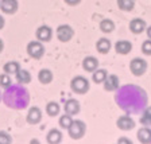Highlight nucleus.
<instances>
[{
    "label": "nucleus",
    "mask_w": 151,
    "mask_h": 144,
    "mask_svg": "<svg viewBox=\"0 0 151 144\" xmlns=\"http://www.w3.org/2000/svg\"><path fill=\"white\" fill-rule=\"evenodd\" d=\"M85 132H86V124L82 120H73L70 127L68 128V133L72 139L78 140V139L84 138Z\"/></svg>",
    "instance_id": "f257e3e1"
},
{
    "label": "nucleus",
    "mask_w": 151,
    "mask_h": 144,
    "mask_svg": "<svg viewBox=\"0 0 151 144\" xmlns=\"http://www.w3.org/2000/svg\"><path fill=\"white\" fill-rule=\"evenodd\" d=\"M70 88L77 94H85L89 90L91 85H89V81L85 78V77L77 75V77H74V78L72 80V82H70Z\"/></svg>",
    "instance_id": "f03ea898"
},
{
    "label": "nucleus",
    "mask_w": 151,
    "mask_h": 144,
    "mask_svg": "<svg viewBox=\"0 0 151 144\" xmlns=\"http://www.w3.org/2000/svg\"><path fill=\"white\" fill-rule=\"evenodd\" d=\"M27 53L28 55L34 58V59H41L45 54V47L42 42L39 41H32L27 44Z\"/></svg>",
    "instance_id": "7ed1b4c3"
},
{
    "label": "nucleus",
    "mask_w": 151,
    "mask_h": 144,
    "mask_svg": "<svg viewBox=\"0 0 151 144\" xmlns=\"http://www.w3.org/2000/svg\"><path fill=\"white\" fill-rule=\"evenodd\" d=\"M129 70L134 75H143L147 72V62L142 58H134L129 62Z\"/></svg>",
    "instance_id": "20e7f679"
},
{
    "label": "nucleus",
    "mask_w": 151,
    "mask_h": 144,
    "mask_svg": "<svg viewBox=\"0 0 151 144\" xmlns=\"http://www.w3.org/2000/svg\"><path fill=\"white\" fill-rule=\"evenodd\" d=\"M57 38H58V41L61 42H69L73 37H74V30L70 27L69 24H61L57 27Z\"/></svg>",
    "instance_id": "39448f33"
},
{
    "label": "nucleus",
    "mask_w": 151,
    "mask_h": 144,
    "mask_svg": "<svg viewBox=\"0 0 151 144\" xmlns=\"http://www.w3.org/2000/svg\"><path fill=\"white\" fill-rule=\"evenodd\" d=\"M116 125H117V128L122 129V131H131V129L135 128L136 123H135V120L132 119V117L124 115V116H120L119 119H117Z\"/></svg>",
    "instance_id": "423d86ee"
},
{
    "label": "nucleus",
    "mask_w": 151,
    "mask_h": 144,
    "mask_svg": "<svg viewBox=\"0 0 151 144\" xmlns=\"http://www.w3.org/2000/svg\"><path fill=\"white\" fill-rule=\"evenodd\" d=\"M28 124L31 125H35V124H39L42 120V110L39 109L38 107H31L28 109V113H27V117H26Z\"/></svg>",
    "instance_id": "0eeeda50"
},
{
    "label": "nucleus",
    "mask_w": 151,
    "mask_h": 144,
    "mask_svg": "<svg viewBox=\"0 0 151 144\" xmlns=\"http://www.w3.org/2000/svg\"><path fill=\"white\" fill-rule=\"evenodd\" d=\"M35 35L39 42H49L53 37V30L49 26H41V27H38Z\"/></svg>",
    "instance_id": "6e6552de"
},
{
    "label": "nucleus",
    "mask_w": 151,
    "mask_h": 144,
    "mask_svg": "<svg viewBox=\"0 0 151 144\" xmlns=\"http://www.w3.org/2000/svg\"><path fill=\"white\" fill-rule=\"evenodd\" d=\"M103 85H104V89L107 92H115L120 85L119 77L115 74H108V77L105 78V81L103 82Z\"/></svg>",
    "instance_id": "1a4fd4ad"
},
{
    "label": "nucleus",
    "mask_w": 151,
    "mask_h": 144,
    "mask_svg": "<svg viewBox=\"0 0 151 144\" xmlns=\"http://www.w3.org/2000/svg\"><path fill=\"white\" fill-rule=\"evenodd\" d=\"M18 6V0H0V9L4 14H15Z\"/></svg>",
    "instance_id": "9d476101"
},
{
    "label": "nucleus",
    "mask_w": 151,
    "mask_h": 144,
    "mask_svg": "<svg viewBox=\"0 0 151 144\" xmlns=\"http://www.w3.org/2000/svg\"><path fill=\"white\" fill-rule=\"evenodd\" d=\"M63 109H65V113L70 115V116H76L80 112V102L74 98H69L63 105Z\"/></svg>",
    "instance_id": "9b49d317"
},
{
    "label": "nucleus",
    "mask_w": 151,
    "mask_h": 144,
    "mask_svg": "<svg viewBox=\"0 0 151 144\" xmlns=\"http://www.w3.org/2000/svg\"><path fill=\"white\" fill-rule=\"evenodd\" d=\"M147 26H146V22L143 19H132L131 22H129V30H131L134 34H142V32L145 31Z\"/></svg>",
    "instance_id": "f8f14e48"
},
{
    "label": "nucleus",
    "mask_w": 151,
    "mask_h": 144,
    "mask_svg": "<svg viewBox=\"0 0 151 144\" xmlns=\"http://www.w3.org/2000/svg\"><path fill=\"white\" fill-rule=\"evenodd\" d=\"M82 67H84L85 72L93 73L96 69H99L97 58H94V57H86V58L82 61Z\"/></svg>",
    "instance_id": "ddd939ff"
},
{
    "label": "nucleus",
    "mask_w": 151,
    "mask_h": 144,
    "mask_svg": "<svg viewBox=\"0 0 151 144\" xmlns=\"http://www.w3.org/2000/svg\"><path fill=\"white\" fill-rule=\"evenodd\" d=\"M136 138L142 144H151V128L148 127H143L138 131Z\"/></svg>",
    "instance_id": "4468645a"
},
{
    "label": "nucleus",
    "mask_w": 151,
    "mask_h": 144,
    "mask_svg": "<svg viewBox=\"0 0 151 144\" xmlns=\"http://www.w3.org/2000/svg\"><path fill=\"white\" fill-rule=\"evenodd\" d=\"M46 140L49 144H61L62 133H61L60 129H50L46 135Z\"/></svg>",
    "instance_id": "2eb2a0df"
},
{
    "label": "nucleus",
    "mask_w": 151,
    "mask_h": 144,
    "mask_svg": "<svg viewBox=\"0 0 151 144\" xmlns=\"http://www.w3.org/2000/svg\"><path fill=\"white\" fill-rule=\"evenodd\" d=\"M115 50H116L117 54L126 55V54H128L132 50V43L128 41H119L115 44Z\"/></svg>",
    "instance_id": "dca6fc26"
},
{
    "label": "nucleus",
    "mask_w": 151,
    "mask_h": 144,
    "mask_svg": "<svg viewBox=\"0 0 151 144\" xmlns=\"http://www.w3.org/2000/svg\"><path fill=\"white\" fill-rule=\"evenodd\" d=\"M53 78H54V75L50 69H42L41 72L38 73V80H39V82H41L42 85L50 84V82L53 81Z\"/></svg>",
    "instance_id": "f3484780"
},
{
    "label": "nucleus",
    "mask_w": 151,
    "mask_h": 144,
    "mask_svg": "<svg viewBox=\"0 0 151 144\" xmlns=\"http://www.w3.org/2000/svg\"><path fill=\"white\" fill-rule=\"evenodd\" d=\"M111 47H112L111 41L107 39V38H100L97 41V43H96V49H97V51L101 54H107L108 51L111 50Z\"/></svg>",
    "instance_id": "a211bd4d"
},
{
    "label": "nucleus",
    "mask_w": 151,
    "mask_h": 144,
    "mask_svg": "<svg viewBox=\"0 0 151 144\" xmlns=\"http://www.w3.org/2000/svg\"><path fill=\"white\" fill-rule=\"evenodd\" d=\"M15 75H16V81H18V84H20V85H26V84H28V82L31 81V74H30L28 70L20 69Z\"/></svg>",
    "instance_id": "6ab92c4d"
},
{
    "label": "nucleus",
    "mask_w": 151,
    "mask_h": 144,
    "mask_svg": "<svg viewBox=\"0 0 151 144\" xmlns=\"http://www.w3.org/2000/svg\"><path fill=\"white\" fill-rule=\"evenodd\" d=\"M60 112H61V107H60V104L58 102H55V101H50V102H47V105H46L47 116H50V117L58 116Z\"/></svg>",
    "instance_id": "aec40b11"
},
{
    "label": "nucleus",
    "mask_w": 151,
    "mask_h": 144,
    "mask_svg": "<svg viewBox=\"0 0 151 144\" xmlns=\"http://www.w3.org/2000/svg\"><path fill=\"white\" fill-rule=\"evenodd\" d=\"M107 77H108V72L105 69H96L93 72V74H92V80L96 84H103Z\"/></svg>",
    "instance_id": "412c9836"
},
{
    "label": "nucleus",
    "mask_w": 151,
    "mask_h": 144,
    "mask_svg": "<svg viewBox=\"0 0 151 144\" xmlns=\"http://www.w3.org/2000/svg\"><path fill=\"white\" fill-rule=\"evenodd\" d=\"M100 30L105 34H109L115 30V23L111 20V19H103L100 22Z\"/></svg>",
    "instance_id": "4be33fe9"
},
{
    "label": "nucleus",
    "mask_w": 151,
    "mask_h": 144,
    "mask_svg": "<svg viewBox=\"0 0 151 144\" xmlns=\"http://www.w3.org/2000/svg\"><path fill=\"white\" fill-rule=\"evenodd\" d=\"M3 70H4V73H7V74H16V73L20 70V66H19L18 62L12 61V62H7L6 65H4Z\"/></svg>",
    "instance_id": "5701e85b"
},
{
    "label": "nucleus",
    "mask_w": 151,
    "mask_h": 144,
    "mask_svg": "<svg viewBox=\"0 0 151 144\" xmlns=\"http://www.w3.org/2000/svg\"><path fill=\"white\" fill-rule=\"evenodd\" d=\"M117 6L123 11H132L135 7V0H117Z\"/></svg>",
    "instance_id": "b1692460"
},
{
    "label": "nucleus",
    "mask_w": 151,
    "mask_h": 144,
    "mask_svg": "<svg viewBox=\"0 0 151 144\" xmlns=\"http://www.w3.org/2000/svg\"><path fill=\"white\" fill-rule=\"evenodd\" d=\"M73 123V117L70 116V115H68V113H63L62 116L60 117V121H58V124H60L61 128H65L68 129L70 127V124Z\"/></svg>",
    "instance_id": "393cba45"
},
{
    "label": "nucleus",
    "mask_w": 151,
    "mask_h": 144,
    "mask_svg": "<svg viewBox=\"0 0 151 144\" xmlns=\"http://www.w3.org/2000/svg\"><path fill=\"white\" fill-rule=\"evenodd\" d=\"M140 123L145 127L151 125V107H147L145 109V112H143V115L140 117Z\"/></svg>",
    "instance_id": "a878e982"
},
{
    "label": "nucleus",
    "mask_w": 151,
    "mask_h": 144,
    "mask_svg": "<svg viewBox=\"0 0 151 144\" xmlns=\"http://www.w3.org/2000/svg\"><path fill=\"white\" fill-rule=\"evenodd\" d=\"M11 84H12V81H11L9 74H7V73L0 74V86H1V88L7 89V88H9V86H11Z\"/></svg>",
    "instance_id": "bb28decb"
},
{
    "label": "nucleus",
    "mask_w": 151,
    "mask_h": 144,
    "mask_svg": "<svg viewBox=\"0 0 151 144\" xmlns=\"http://www.w3.org/2000/svg\"><path fill=\"white\" fill-rule=\"evenodd\" d=\"M11 143H12L11 135H8L4 131H0V144H11Z\"/></svg>",
    "instance_id": "cd10ccee"
},
{
    "label": "nucleus",
    "mask_w": 151,
    "mask_h": 144,
    "mask_svg": "<svg viewBox=\"0 0 151 144\" xmlns=\"http://www.w3.org/2000/svg\"><path fill=\"white\" fill-rule=\"evenodd\" d=\"M142 51L146 55H151V39H147V41L143 42L142 44Z\"/></svg>",
    "instance_id": "c85d7f7f"
},
{
    "label": "nucleus",
    "mask_w": 151,
    "mask_h": 144,
    "mask_svg": "<svg viewBox=\"0 0 151 144\" xmlns=\"http://www.w3.org/2000/svg\"><path fill=\"white\" fill-rule=\"evenodd\" d=\"M117 144H134L128 138H120L117 140Z\"/></svg>",
    "instance_id": "c756f323"
},
{
    "label": "nucleus",
    "mask_w": 151,
    "mask_h": 144,
    "mask_svg": "<svg viewBox=\"0 0 151 144\" xmlns=\"http://www.w3.org/2000/svg\"><path fill=\"white\" fill-rule=\"evenodd\" d=\"M65 1L69 4V6H77V4H78L81 0H65Z\"/></svg>",
    "instance_id": "7c9ffc66"
},
{
    "label": "nucleus",
    "mask_w": 151,
    "mask_h": 144,
    "mask_svg": "<svg viewBox=\"0 0 151 144\" xmlns=\"http://www.w3.org/2000/svg\"><path fill=\"white\" fill-rule=\"evenodd\" d=\"M146 32H147V37H148V39H151V26H150V27H147V28H146Z\"/></svg>",
    "instance_id": "2f4dec72"
},
{
    "label": "nucleus",
    "mask_w": 151,
    "mask_h": 144,
    "mask_svg": "<svg viewBox=\"0 0 151 144\" xmlns=\"http://www.w3.org/2000/svg\"><path fill=\"white\" fill-rule=\"evenodd\" d=\"M4 27V18L1 15H0V30Z\"/></svg>",
    "instance_id": "473e14b6"
},
{
    "label": "nucleus",
    "mask_w": 151,
    "mask_h": 144,
    "mask_svg": "<svg viewBox=\"0 0 151 144\" xmlns=\"http://www.w3.org/2000/svg\"><path fill=\"white\" fill-rule=\"evenodd\" d=\"M30 144H41V141L38 140V139H31V140H30Z\"/></svg>",
    "instance_id": "72a5a7b5"
},
{
    "label": "nucleus",
    "mask_w": 151,
    "mask_h": 144,
    "mask_svg": "<svg viewBox=\"0 0 151 144\" xmlns=\"http://www.w3.org/2000/svg\"><path fill=\"white\" fill-rule=\"evenodd\" d=\"M3 49H4V43H3V41L0 39V53L3 51Z\"/></svg>",
    "instance_id": "f704fd0d"
}]
</instances>
